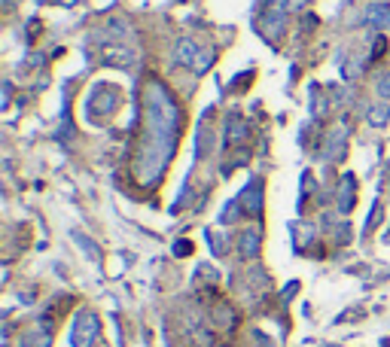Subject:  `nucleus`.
I'll list each match as a JSON object with an SVG mask.
<instances>
[{
	"label": "nucleus",
	"instance_id": "7",
	"mask_svg": "<svg viewBox=\"0 0 390 347\" xmlns=\"http://www.w3.org/2000/svg\"><path fill=\"white\" fill-rule=\"evenodd\" d=\"M241 250L247 253V256H256V250H259V235H256V231L241 235Z\"/></svg>",
	"mask_w": 390,
	"mask_h": 347
},
{
	"label": "nucleus",
	"instance_id": "5",
	"mask_svg": "<svg viewBox=\"0 0 390 347\" xmlns=\"http://www.w3.org/2000/svg\"><path fill=\"white\" fill-rule=\"evenodd\" d=\"M247 137V125H244L241 116H229V125H226V143H238Z\"/></svg>",
	"mask_w": 390,
	"mask_h": 347
},
{
	"label": "nucleus",
	"instance_id": "8",
	"mask_svg": "<svg viewBox=\"0 0 390 347\" xmlns=\"http://www.w3.org/2000/svg\"><path fill=\"white\" fill-rule=\"evenodd\" d=\"M378 95H381V98H390V76H381V82H378Z\"/></svg>",
	"mask_w": 390,
	"mask_h": 347
},
{
	"label": "nucleus",
	"instance_id": "6",
	"mask_svg": "<svg viewBox=\"0 0 390 347\" xmlns=\"http://www.w3.org/2000/svg\"><path fill=\"white\" fill-rule=\"evenodd\" d=\"M366 21L372 25H381V28H390V3H375L366 10Z\"/></svg>",
	"mask_w": 390,
	"mask_h": 347
},
{
	"label": "nucleus",
	"instance_id": "3",
	"mask_svg": "<svg viewBox=\"0 0 390 347\" xmlns=\"http://www.w3.org/2000/svg\"><path fill=\"white\" fill-rule=\"evenodd\" d=\"M174 64H183V67H202L198 61V46L193 40H180L174 46Z\"/></svg>",
	"mask_w": 390,
	"mask_h": 347
},
{
	"label": "nucleus",
	"instance_id": "1",
	"mask_svg": "<svg viewBox=\"0 0 390 347\" xmlns=\"http://www.w3.org/2000/svg\"><path fill=\"white\" fill-rule=\"evenodd\" d=\"M180 128V110L162 82L152 80L143 89V137L141 152L134 159V171L141 183H156L165 171V161L174 156V141Z\"/></svg>",
	"mask_w": 390,
	"mask_h": 347
},
{
	"label": "nucleus",
	"instance_id": "4",
	"mask_svg": "<svg viewBox=\"0 0 390 347\" xmlns=\"http://www.w3.org/2000/svg\"><path fill=\"white\" fill-rule=\"evenodd\" d=\"M101 61L104 64H116V67H132L134 64V52H128V46H107Z\"/></svg>",
	"mask_w": 390,
	"mask_h": 347
},
{
	"label": "nucleus",
	"instance_id": "9",
	"mask_svg": "<svg viewBox=\"0 0 390 347\" xmlns=\"http://www.w3.org/2000/svg\"><path fill=\"white\" fill-rule=\"evenodd\" d=\"M372 116H375V119H372V122H375V125H384V119H387V110H372Z\"/></svg>",
	"mask_w": 390,
	"mask_h": 347
},
{
	"label": "nucleus",
	"instance_id": "2",
	"mask_svg": "<svg viewBox=\"0 0 390 347\" xmlns=\"http://www.w3.org/2000/svg\"><path fill=\"white\" fill-rule=\"evenodd\" d=\"M98 335V317L95 314H80V317L73 320V329H71V344L73 347H91Z\"/></svg>",
	"mask_w": 390,
	"mask_h": 347
}]
</instances>
